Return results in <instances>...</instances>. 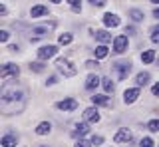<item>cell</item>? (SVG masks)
<instances>
[{
    "instance_id": "37",
    "label": "cell",
    "mask_w": 159,
    "mask_h": 147,
    "mask_svg": "<svg viewBox=\"0 0 159 147\" xmlns=\"http://www.w3.org/2000/svg\"><path fill=\"white\" fill-rule=\"evenodd\" d=\"M48 84H50V86H52V84H56V78H48V82H46V86H48Z\"/></svg>"
},
{
    "instance_id": "8",
    "label": "cell",
    "mask_w": 159,
    "mask_h": 147,
    "mask_svg": "<svg viewBox=\"0 0 159 147\" xmlns=\"http://www.w3.org/2000/svg\"><path fill=\"white\" fill-rule=\"evenodd\" d=\"M84 119H86L88 123H98V121H99V114H98L96 105H93V107H88V109L84 111Z\"/></svg>"
},
{
    "instance_id": "17",
    "label": "cell",
    "mask_w": 159,
    "mask_h": 147,
    "mask_svg": "<svg viewBox=\"0 0 159 147\" xmlns=\"http://www.w3.org/2000/svg\"><path fill=\"white\" fill-rule=\"evenodd\" d=\"M0 143H2V147H14L18 143V137L16 135H4Z\"/></svg>"
},
{
    "instance_id": "38",
    "label": "cell",
    "mask_w": 159,
    "mask_h": 147,
    "mask_svg": "<svg viewBox=\"0 0 159 147\" xmlns=\"http://www.w3.org/2000/svg\"><path fill=\"white\" fill-rule=\"evenodd\" d=\"M153 16H155L157 20H159V8H155V10H153Z\"/></svg>"
},
{
    "instance_id": "31",
    "label": "cell",
    "mask_w": 159,
    "mask_h": 147,
    "mask_svg": "<svg viewBox=\"0 0 159 147\" xmlns=\"http://www.w3.org/2000/svg\"><path fill=\"white\" fill-rule=\"evenodd\" d=\"M89 4H92V6H96V8H102L103 4H106V0H88Z\"/></svg>"
},
{
    "instance_id": "19",
    "label": "cell",
    "mask_w": 159,
    "mask_h": 147,
    "mask_svg": "<svg viewBox=\"0 0 159 147\" xmlns=\"http://www.w3.org/2000/svg\"><path fill=\"white\" fill-rule=\"evenodd\" d=\"M153 60H155V52H153V50H145L141 54V62L143 64H151Z\"/></svg>"
},
{
    "instance_id": "41",
    "label": "cell",
    "mask_w": 159,
    "mask_h": 147,
    "mask_svg": "<svg viewBox=\"0 0 159 147\" xmlns=\"http://www.w3.org/2000/svg\"><path fill=\"white\" fill-rule=\"evenodd\" d=\"M42 147H46V145H42Z\"/></svg>"
},
{
    "instance_id": "6",
    "label": "cell",
    "mask_w": 159,
    "mask_h": 147,
    "mask_svg": "<svg viewBox=\"0 0 159 147\" xmlns=\"http://www.w3.org/2000/svg\"><path fill=\"white\" fill-rule=\"evenodd\" d=\"M131 137H133L131 131L125 129V127H121V129L116 133V137H113V141H116V143H129V141H131Z\"/></svg>"
},
{
    "instance_id": "16",
    "label": "cell",
    "mask_w": 159,
    "mask_h": 147,
    "mask_svg": "<svg viewBox=\"0 0 159 147\" xmlns=\"http://www.w3.org/2000/svg\"><path fill=\"white\" fill-rule=\"evenodd\" d=\"M48 14V6H34L30 10V16L32 18H38V16H46Z\"/></svg>"
},
{
    "instance_id": "2",
    "label": "cell",
    "mask_w": 159,
    "mask_h": 147,
    "mask_svg": "<svg viewBox=\"0 0 159 147\" xmlns=\"http://www.w3.org/2000/svg\"><path fill=\"white\" fill-rule=\"evenodd\" d=\"M56 68H58V72L64 74L66 78H74L78 74V68L74 66L70 60H66V58H58V60H56Z\"/></svg>"
},
{
    "instance_id": "39",
    "label": "cell",
    "mask_w": 159,
    "mask_h": 147,
    "mask_svg": "<svg viewBox=\"0 0 159 147\" xmlns=\"http://www.w3.org/2000/svg\"><path fill=\"white\" fill-rule=\"evenodd\" d=\"M151 2H153V4H159V0H151Z\"/></svg>"
},
{
    "instance_id": "13",
    "label": "cell",
    "mask_w": 159,
    "mask_h": 147,
    "mask_svg": "<svg viewBox=\"0 0 159 147\" xmlns=\"http://www.w3.org/2000/svg\"><path fill=\"white\" fill-rule=\"evenodd\" d=\"M103 24H106L107 28H116V26H119V16H116V14H106L103 16Z\"/></svg>"
},
{
    "instance_id": "4",
    "label": "cell",
    "mask_w": 159,
    "mask_h": 147,
    "mask_svg": "<svg viewBox=\"0 0 159 147\" xmlns=\"http://www.w3.org/2000/svg\"><path fill=\"white\" fill-rule=\"evenodd\" d=\"M18 74H20V68L16 66V64H4V66L0 68V78H4V80L10 78V76L16 78Z\"/></svg>"
},
{
    "instance_id": "22",
    "label": "cell",
    "mask_w": 159,
    "mask_h": 147,
    "mask_svg": "<svg viewBox=\"0 0 159 147\" xmlns=\"http://www.w3.org/2000/svg\"><path fill=\"white\" fill-rule=\"evenodd\" d=\"M107 54H109V50H107L106 46H98L96 48V58H98V60H103Z\"/></svg>"
},
{
    "instance_id": "30",
    "label": "cell",
    "mask_w": 159,
    "mask_h": 147,
    "mask_svg": "<svg viewBox=\"0 0 159 147\" xmlns=\"http://www.w3.org/2000/svg\"><path fill=\"white\" fill-rule=\"evenodd\" d=\"M103 143V137L102 135H93L92 137V145H102Z\"/></svg>"
},
{
    "instance_id": "40",
    "label": "cell",
    "mask_w": 159,
    "mask_h": 147,
    "mask_svg": "<svg viewBox=\"0 0 159 147\" xmlns=\"http://www.w3.org/2000/svg\"><path fill=\"white\" fill-rule=\"evenodd\" d=\"M50 2H62V0H50Z\"/></svg>"
},
{
    "instance_id": "29",
    "label": "cell",
    "mask_w": 159,
    "mask_h": 147,
    "mask_svg": "<svg viewBox=\"0 0 159 147\" xmlns=\"http://www.w3.org/2000/svg\"><path fill=\"white\" fill-rule=\"evenodd\" d=\"M139 147H153V141L149 139V137H143L141 143H139Z\"/></svg>"
},
{
    "instance_id": "1",
    "label": "cell",
    "mask_w": 159,
    "mask_h": 147,
    "mask_svg": "<svg viewBox=\"0 0 159 147\" xmlns=\"http://www.w3.org/2000/svg\"><path fill=\"white\" fill-rule=\"evenodd\" d=\"M28 91L20 84H6L2 87V101H26Z\"/></svg>"
},
{
    "instance_id": "23",
    "label": "cell",
    "mask_w": 159,
    "mask_h": 147,
    "mask_svg": "<svg viewBox=\"0 0 159 147\" xmlns=\"http://www.w3.org/2000/svg\"><path fill=\"white\" fill-rule=\"evenodd\" d=\"M102 86H103V90H106L107 94H113V82L109 80V78H103V80H102Z\"/></svg>"
},
{
    "instance_id": "3",
    "label": "cell",
    "mask_w": 159,
    "mask_h": 147,
    "mask_svg": "<svg viewBox=\"0 0 159 147\" xmlns=\"http://www.w3.org/2000/svg\"><path fill=\"white\" fill-rule=\"evenodd\" d=\"M111 70L116 72L117 80H125V78L129 76V72H131V64H129V62H116Z\"/></svg>"
},
{
    "instance_id": "28",
    "label": "cell",
    "mask_w": 159,
    "mask_h": 147,
    "mask_svg": "<svg viewBox=\"0 0 159 147\" xmlns=\"http://www.w3.org/2000/svg\"><path fill=\"white\" fill-rule=\"evenodd\" d=\"M151 40L155 42V44H159V26L153 28V32H151Z\"/></svg>"
},
{
    "instance_id": "18",
    "label": "cell",
    "mask_w": 159,
    "mask_h": 147,
    "mask_svg": "<svg viewBox=\"0 0 159 147\" xmlns=\"http://www.w3.org/2000/svg\"><path fill=\"white\" fill-rule=\"evenodd\" d=\"M50 129H52V125H50V121H42L38 127H36V133L38 135H48Z\"/></svg>"
},
{
    "instance_id": "14",
    "label": "cell",
    "mask_w": 159,
    "mask_h": 147,
    "mask_svg": "<svg viewBox=\"0 0 159 147\" xmlns=\"http://www.w3.org/2000/svg\"><path fill=\"white\" fill-rule=\"evenodd\" d=\"M89 133V123L88 121H84V123H78L76 125V133H74V137H84Z\"/></svg>"
},
{
    "instance_id": "11",
    "label": "cell",
    "mask_w": 159,
    "mask_h": 147,
    "mask_svg": "<svg viewBox=\"0 0 159 147\" xmlns=\"http://www.w3.org/2000/svg\"><path fill=\"white\" fill-rule=\"evenodd\" d=\"M99 84H102V80H99L96 74H89V76H88V80H86V90H88V91H93V90H96V87H98Z\"/></svg>"
},
{
    "instance_id": "34",
    "label": "cell",
    "mask_w": 159,
    "mask_h": 147,
    "mask_svg": "<svg viewBox=\"0 0 159 147\" xmlns=\"http://www.w3.org/2000/svg\"><path fill=\"white\" fill-rule=\"evenodd\" d=\"M98 62H86V68H89V70H98Z\"/></svg>"
},
{
    "instance_id": "35",
    "label": "cell",
    "mask_w": 159,
    "mask_h": 147,
    "mask_svg": "<svg viewBox=\"0 0 159 147\" xmlns=\"http://www.w3.org/2000/svg\"><path fill=\"white\" fill-rule=\"evenodd\" d=\"M151 91H153V96H157V97H159V82H157V84L151 87Z\"/></svg>"
},
{
    "instance_id": "9",
    "label": "cell",
    "mask_w": 159,
    "mask_h": 147,
    "mask_svg": "<svg viewBox=\"0 0 159 147\" xmlns=\"http://www.w3.org/2000/svg\"><path fill=\"white\" fill-rule=\"evenodd\" d=\"M113 50L116 54H123L127 50V38L125 36H117L116 40H113Z\"/></svg>"
},
{
    "instance_id": "32",
    "label": "cell",
    "mask_w": 159,
    "mask_h": 147,
    "mask_svg": "<svg viewBox=\"0 0 159 147\" xmlns=\"http://www.w3.org/2000/svg\"><path fill=\"white\" fill-rule=\"evenodd\" d=\"M89 145H92V141H84L82 137H80L78 143H76V147H89Z\"/></svg>"
},
{
    "instance_id": "10",
    "label": "cell",
    "mask_w": 159,
    "mask_h": 147,
    "mask_svg": "<svg viewBox=\"0 0 159 147\" xmlns=\"http://www.w3.org/2000/svg\"><path fill=\"white\" fill-rule=\"evenodd\" d=\"M92 104L96 107H109V105H111V100H109L107 96H93Z\"/></svg>"
},
{
    "instance_id": "5",
    "label": "cell",
    "mask_w": 159,
    "mask_h": 147,
    "mask_svg": "<svg viewBox=\"0 0 159 147\" xmlns=\"http://www.w3.org/2000/svg\"><path fill=\"white\" fill-rule=\"evenodd\" d=\"M58 52V48L56 46H42L38 50V60H50V58H54V54Z\"/></svg>"
},
{
    "instance_id": "36",
    "label": "cell",
    "mask_w": 159,
    "mask_h": 147,
    "mask_svg": "<svg viewBox=\"0 0 159 147\" xmlns=\"http://www.w3.org/2000/svg\"><path fill=\"white\" fill-rule=\"evenodd\" d=\"M133 32H135V28H133V26H127L125 28V34H133Z\"/></svg>"
},
{
    "instance_id": "15",
    "label": "cell",
    "mask_w": 159,
    "mask_h": 147,
    "mask_svg": "<svg viewBox=\"0 0 159 147\" xmlns=\"http://www.w3.org/2000/svg\"><path fill=\"white\" fill-rule=\"evenodd\" d=\"M93 38H96L98 42L106 44V42H109V40H111V34H109V32H106V30H96V32H93Z\"/></svg>"
},
{
    "instance_id": "12",
    "label": "cell",
    "mask_w": 159,
    "mask_h": 147,
    "mask_svg": "<svg viewBox=\"0 0 159 147\" xmlns=\"http://www.w3.org/2000/svg\"><path fill=\"white\" fill-rule=\"evenodd\" d=\"M139 87H131V90H125V94H123V100H125V104H133V101L139 97Z\"/></svg>"
},
{
    "instance_id": "21",
    "label": "cell",
    "mask_w": 159,
    "mask_h": 147,
    "mask_svg": "<svg viewBox=\"0 0 159 147\" xmlns=\"http://www.w3.org/2000/svg\"><path fill=\"white\" fill-rule=\"evenodd\" d=\"M135 82H137V86H145L147 82H149V74H147V72H141V74H137Z\"/></svg>"
},
{
    "instance_id": "7",
    "label": "cell",
    "mask_w": 159,
    "mask_h": 147,
    "mask_svg": "<svg viewBox=\"0 0 159 147\" xmlns=\"http://www.w3.org/2000/svg\"><path fill=\"white\" fill-rule=\"evenodd\" d=\"M58 109H62V111H72V109H76L78 107V101L74 100V97H66V100H62V101H58Z\"/></svg>"
},
{
    "instance_id": "24",
    "label": "cell",
    "mask_w": 159,
    "mask_h": 147,
    "mask_svg": "<svg viewBox=\"0 0 159 147\" xmlns=\"http://www.w3.org/2000/svg\"><path fill=\"white\" fill-rule=\"evenodd\" d=\"M72 38H74V36H72V34H70V32H66V34H62V36H60V38H58V42H60V44H62V46H68V44H70V42H72Z\"/></svg>"
},
{
    "instance_id": "27",
    "label": "cell",
    "mask_w": 159,
    "mask_h": 147,
    "mask_svg": "<svg viewBox=\"0 0 159 147\" xmlns=\"http://www.w3.org/2000/svg\"><path fill=\"white\" fill-rule=\"evenodd\" d=\"M70 4H72V10L74 12H80V4H82V0H68Z\"/></svg>"
},
{
    "instance_id": "20",
    "label": "cell",
    "mask_w": 159,
    "mask_h": 147,
    "mask_svg": "<svg viewBox=\"0 0 159 147\" xmlns=\"http://www.w3.org/2000/svg\"><path fill=\"white\" fill-rule=\"evenodd\" d=\"M129 16H131V20H135V22H143V12L137 10V8H131V10H129Z\"/></svg>"
},
{
    "instance_id": "33",
    "label": "cell",
    "mask_w": 159,
    "mask_h": 147,
    "mask_svg": "<svg viewBox=\"0 0 159 147\" xmlns=\"http://www.w3.org/2000/svg\"><path fill=\"white\" fill-rule=\"evenodd\" d=\"M0 42H8V30H0Z\"/></svg>"
},
{
    "instance_id": "26",
    "label": "cell",
    "mask_w": 159,
    "mask_h": 147,
    "mask_svg": "<svg viewBox=\"0 0 159 147\" xmlns=\"http://www.w3.org/2000/svg\"><path fill=\"white\" fill-rule=\"evenodd\" d=\"M149 129H151V131H155V133H157V131H159V119H151V121H149Z\"/></svg>"
},
{
    "instance_id": "25",
    "label": "cell",
    "mask_w": 159,
    "mask_h": 147,
    "mask_svg": "<svg viewBox=\"0 0 159 147\" xmlns=\"http://www.w3.org/2000/svg\"><path fill=\"white\" fill-rule=\"evenodd\" d=\"M30 70L36 72V74L44 72V64H42V60H40V62H32V64H30Z\"/></svg>"
}]
</instances>
